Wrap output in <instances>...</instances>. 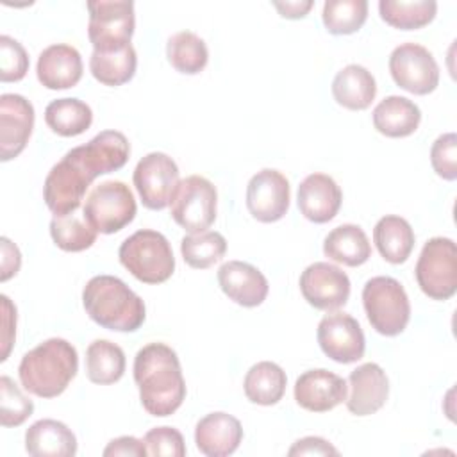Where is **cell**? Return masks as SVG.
Here are the masks:
<instances>
[{
	"label": "cell",
	"mask_w": 457,
	"mask_h": 457,
	"mask_svg": "<svg viewBox=\"0 0 457 457\" xmlns=\"http://www.w3.org/2000/svg\"><path fill=\"white\" fill-rule=\"evenodd\" d=\"M134 382L143 409L157 418L173 414L186 398V380L173 348L148 343L134 357Z\"/></svg>",
	"instance_id": "cell-1"
},
{
	"label": "cell",
	"mask_w": 457,
	"mask_h": 457,
	"mask_svg": "<svg viewBox=\"0 0 457 457\" xmlns=\"http://www.w3.org/2000/svg\"><path fill=\"white\" fill-rule=\"evenodd\" d=\"M77 371V348L62 337H50L39 343L21 357L18 366L21 386L39 398L62 395Z\"/></svg>",
	"instance_id": "cell-2"
},
{
	"label": "cell",
	"mask_w": 457,
	"mask_h": 457,
	"mask_svg": "<svg viewBox=\"0 0 457 457\" xmlns=\"http://www.w3.org/2000/svg\"><path fill=\"white\" fill-rule=\"evenodd\" d=\"M86 314L100 327L114 332H136L146 318V307L121 278L96 275L82 289Z\"/></svg>",
	"instance_id": "cell-3"
},
{
	"label": "cell",
	"mask_w": 457,
	"mask_h": 457,
	"mask_svg": "<svg viewBox=\"0 0 457 457\" xmlns=\"http://www.w3.org/2000/svg\"><path fill=\"white\" fill-rule=\"evenodd\" d=\"M120 262L143 284H162L175 271V257L164 234L141 228L129 236L118 250Z\"/></svg>",
	"instance_id": "cell-4"
},
{
	"label": "cell",
	"mask_w": 457,
	"mask_h": 457,
	"mask_svg": "<svg viewBox=\"0 0 457 457\" xmlns=\"http://www.w3.org/2000/svg\"><path fill=\"white\" fill-rule=\"evenodd\" d=\"M98 175L87 166L79 148L68 150L59 162H55L43 184V200L54 216L75 212L87 187Z\"/></svg>",
	"instance_id": "cell-5"
},
{
	"label": "cell",
	"mask_w": 457,
	"mask_h": 457,
	"mask_svg": "<svg viewBox=\"0 0 457 457\" xmlns=\"http://www.w3.org/2000/svg\"><path fill=\"white\" fill-rule=\"evenodd\" d=\"M362 305L370 325L387 337L402 334L411 320L409 296L393 277L370 278L362 287Z\"/></svg>",
	"instance_id": "cell-6"
},
{
	"label": "cell",
	"mask_w": 457,
	"mask_h": 457,
	"mask_svg": "<svg viewBox=\"0 0 457 457\" xmlns=\"http://www.w3.org/2000/svg\"><path fill=\"white\" fill-rule=\"evenodd\" d=\"M136 212L130 187L121 180H105L87 193L82 216L96 232L116 234L136 218Z\"/></svg>",
	"instance_id": "cell-7"
},
{
	"label": "cell",
	"mask_w": 457,
	"mask_h": 457,
	"mask_svg": "<svg viewBox=\"0 0 457 457\" xmlns=\"http://www.w3.org/2000/svg\"><path fill=\"white\" fill-rule=\"evenodd\" d=\"M420 289L432 300H450L457 291V246L450 237L428 239L414 268Z\"/></svg>",
	"instance_id": "cell-8"
},
{
	"label": "cell",
	"mask_w": 457,
	"mask_h": 457,
	"mask_svg": "<svg viewBox=\"0 0 457 457\" xmlns=\"http://www.w3.org/2000/svg\"><path fill=\"white\" fill-rule=\"evenodd\" d=\"M87 36L96 52H112L130 45L136 29L134 4L130 0L87 2Z\"/></svg>",
	"instance_id": "cell-9"
},
{
	"label": "cell",
	"mask_w": 457,
	"mask_h": 457,
	"mask_svg": "<svg viewBox=\"0 0 457 457\" xmlns=\"http://www.w3.org/2000/svg\"><path fill=\"white\" fill-rule=\"evenodd\" d=\"M218 193L214 184L202 175L182 179L170 202L173 221L189 234L207 230L216 220Z\"/></svg>",
	"instance_id": "cell-10"
},
{
	"label": "cell",
	"mask_w": 457,
	"mask_h": 457,
	"mask_svg": "<svg viewBox=\"0 0 457 457\" xmlns=\"http://www.w3.org/2000/svg\"><path fill=\"white\" fill-rule=\"evenodd\" d=\"M136 191L146 209L162 211L170 205L180 182L177 162L164 152H150L134 168Z\"/></svg>",
	"instance_id": "cell-11"
},
{
	"label": "cell",
	"mask_w": 457,
	"mask_h": 457,
	"mask_svg": "<svg viewBox=\"0 0 457 457\" xmlns=\"http://www.w3.org/2000/svg\"><path fill=\"white\" fill-rule=\"evenodd\" d=\"M389 73L395 84L412 95H428L439 84V66L428 48L402 43L389 55Z\"/></svg>",
	"instance_id": "cell-12"
},
{
	"label": "cell",
	"mask_w": 457,
	"mask_h": 457,
	"mask_svg": "<svg viewBox=\"0 0 457 457\" xmlns=\"http://www.w3.org/2000/svg\"><path fill=\"white\" fill-rule=\"evenodd\" d=\"M316 337L321 352L339 364L361 361L366 350V339L359 321L346 312L334 311L323 316L318 323Z\"/></svg>",
	"instance_id": "cell-13"
},
{
	"label": "cell",
	"mask_w": 457,
	"mask_h": 457,
	"mask_svg": "<svg viewBox=\"0 0 457 457\" xmlns=\"http://www.w3.org/2000/svg\"><path fill=\"white\" fill-rule=\"evenodd\" d=\"M291 200L287 177L273 168L257 171L246 186V209L261 223H273L286 216Z\"/></svg>",
	"instance_id": "cell-14"
},
{
	"label": "cell",
	"mask_w": 457,
	"mask_h": 457,
	"mask_svg": "<svg viewBox=\"0 0 457 457\" xmlns=\"http://www.w3.org/2000/svg\"><path fill=\"white\" fill-rule=\"evenodd\" d=\"M302 296L320 311H337L350 298L348 275L330 262L309 264L298 280Z\"/></svg>",
	"instance_id": "cell-15"
},
{
	"label": "cell",
	"mask_w": 457,
	"mask_h": 457,
	"mask_svg": "<svg viewBox=\"0 0 457 457\" xmlns=\"http://www.w3.org/2000/svg\"><path fill=\"white\" fill-rule=\"evenodd\" d=\"M34 105L21 95L4 93L0 96V161L18 157L34 129Z\"/></svg>",
	"instance_id": "cell-16"
},
{
	"label": "cell",
	"mask_w": 457,
	"mask_h": 457,
	"mask_svg": "<svg viewBox=\"0 0 457 457\" xmlns=\"http://www.w3.org/2000/svg\"><path fill=\"white\" fill-rule=\"evenodd\" d=\"M346 380L325 368L303 371L293 389L296 403L311 412L332 411L346 400Z\"/></svg>",
	"instance_id": "cell-17"
},
{
	"label": "cell",
	"mask_w": 457,
	"mask_h": 457,
	"mask_svg": "<svg viewBox=\"0 0 457 457\" xmlns=\"http://www.w3.org/2000/svg\"><path fill=\"white\" fill-rule=\"evenodd\" d=\"M346 386V409L355 416H370L380 411L389 396V380L377 362H364L350 371Z\"/></svg>",
	"instance_id": "cell-18"
},
{
	"label": "cell",
	"mask_w": 457,
	"mask_h": 457,
	"mask_svg": "<svg viewBox=\"0 0 457 457\" xmlns=\"http://www.w3.org/2000/svg\"><path fill=\"white\" fill-rule=\"evenodd\" d=\"M341 202L343 191L330 175L311 173L298 186V209L312 223H327L336 218Z\"/></svg>",
	"instance_id": "cell-19"
},
{
	"label": "cell",
	"mask_w": 457,
	"mask_h": 457,
	"mask_svg": "<svg viewBox=\"0 0 457 457\" xmlns=\"http://www.w3.org/2000/svg\"><path fill=\"white\" fill-rule=\"evenodd\" d=\"M218 284L228 300L243 307L261 305L270 291L262 271L243 261L223 262L218 270Z\"/></svg>",
	"instance_id": "cell-20"
},
{
	"label": "cell",
	"mask_w": 457,
	"mask_h": 457,
	"mask_svg": "<svg viewBox=\"0 0 457 457\" xmlns=\"http://www.w3.org/2000/svg\"><path fill=\"white\" fill-rule=\"evenodd\" d=\"M84 64L79 50L66 43L46 46L36 64V75L46 89H70L82 79Z\"/></svg>",
	"instance_id": "cell-21"
},
{
	"label": "cell",
	"mask_w": 457,
	"mask_h": 457,
	"mask_svg": "<svg viewBox=\"0 0 457 457\" xmlns=\"http://www.w3.org/2000/svg\"><path fill=\"white\" fill-rule=\"evenodd\" d=\"M243 441V427L237 418L227 412H211L195 427L196 448L207 457L232 455Z\"/></svg>",
	"instance_id": "cell-22"
},
{
	"label": "cell",
	"mask_w": 457,
	"mask_h": 457,
	"mask_svg": "<svg viewBox=\"0 0 457 457\" xmlns=\"http://www.w3.org/2000/svg\"><path fill=\"white\" fill-rule=\"evenodd\" d=\"M25 450L32 457H73L77 437L62 421L45 418L27 428Z\"/></svg>",
	"instance_id": "cell-23"
},
{
	"label": "cell",
	"mask_w": 457,
	"mask_h": 457,
	"mask_svg": "<svg viewBox=\"0 0 457 457\" xmlns=\"http://www.w3.org/2000/svg\"><path fill=\"white\" fill-rule=\"evenodd\" d=\"M373 127L386 137H407L416 132L421 121L420 107L407 96L391 95L380 100L373 112Z\"/></svg>",
	"instance_id": "cell-24"
},
{
	"label": "cell",
	"mask_w": 457,
	"mask_h": 457,
	"mask_svg": "<svg viewBox=\"0 0 457 457\" xmlns=\"http://www.w3.org/2000/svg\"><path fill=\"white\" fill-rule=\"evenodd\" d=\"M377 95V82L371 71L361 64H348L332 80L334 100L350 111H364Z\"/></svg>",
	"instance_id": "cell-25"
},
{
	"label": "cell",
	"mask_w": 457,
	"mask_h": 457,
	"mask_svg": "<svg viewBox=\"0 0 457 457\" xmlns=\"http://www.w3.org/2000/svg\"><path fill=\"white\" fill-rule=\"evenodd\" d=\"M79 148L98 177L123 168L130 155V143L120 130H102Z\"/></svg>",
	"instance_id": "cell-26"
},
{
	"label": "cell",
	"mask_w": 457,
	"mask_h": 457,
	"mask_svg": "<svg viewBox=\"0 0 457 457\" xmlns=\"http://www.w3.org/2000/svg\"><path fill=\"white\" fill-rule=\"evenodd\" d=\"M323 253L334 262L355 268L371 257V245L359 225L343 223L325 236Z\"/></svg>",
	"instance_id": "cell-27"
},
{
	"label": "cell",
	"mask_w": 457,
	"mask_h": 457,
	"mask_svg": "<svg viewBox=\"0 0 457 457\" xmlns=\"http://www.w3.org/2000/svg\"><path fill=\"white\" fill-rule=\"evenodd\" d=\"M414 230L411 223L396 214L382 216L373 228V243L380 257L391 264H402L414 248Z\"/></svg>",
	"instance_id": "cell-28"
},
{
	"label": "cell",
	"mask_w": 457,
	"mask_h": 457,
	"mask_svg": "<svg viewBox=\"0 0 457 457\" xmlns=\"http://www.w3.org/2000/svg\"><path fill=\"white\" fill-rule=\"evenodd\" d=\"M287 386L286 371L271 361L253 364L243 380L245 396L257 405H275L282 400Z\"/></svg>",
	"instance_id": "cell-29"
},
{
	"label": "cell",
	"mask_w": 457,
	"mask_h": 457,
	"mask_svg": "<svg viewBox=\"0 0 457 457\" xmlns=\"http://www.w3.org/2000/svg\"><path fill=\"white\" fill-rule=\"evenodd\" d=\"M125 353L121 346L109 339H95L86 348V375L89 382L109 386L125 373Z\"/></svg>",
	"instance_id": "cell-30"
},
{
	"label": "cell",
	"mask_w": 457,
	"mask_h": 457,
	"mask_svg": "<svg viewBox=\"0 0 457 457\" xmlns=\"http://www.w3.org/2000/svg\"><path fill=\"white\" fill-rule=\"evenodd\" d=\"M137 68V54L130 45L112 50V52H96L93 50L89 57V71L91 75L104 86H121L127 84Z\"/></svg>",
	"instance_id": "cell-31"
},
{
	"label": "cell",
	"mask_w": 457,
	"mask_h": 457,
	"mask_svg": "<svg viewBox=\"0 0 457 457\" xmlns=\"http://www.w3.org/2000/svg\"><path fill=\"white\" fill-rule=\"evenodd\" d=\"M45 121L52 132L62 137H73L91 127L93 111L79 98H57L46 105Z\"/></svg>",
	"instance_id": "cell-32"
},
{
	"label": "cell",
	"mask_w": 457,
	"mask_h": 457,
	"mask_svg": "<svg viewBox=\"0 0 457 457\" xmlns=\"http://www.w3.org/2000/svg\"><path fill=\"white\" fill-rule=\"evenodd\" d=\"M166 57L179 73L196 75L207 66L209 50L198 34L191 30H180L168 39Z\"/></svg>",
	"instance_id": "cell-33"
},
{
	"label": "cell",
	"mask_w": 457,
	"mask_h": 457,
	"mask_svg": "<svg viewBox=\"0 0 457 457\" xmlns=\"http://www.w3.org/2000/svg\"><path fill=\"white\" fill-rule=\"evenodd\" d=\"M380 18L400 30H416L428 25L437 12V2L434 0H416V2H378Z\"/></svg>",
	"instance_id": "cell-34"
},
{
	"label": "cell",
	"mask_w": 457,
	"mask_h": 457,
	"mask_svg": "<svg viewBox=\"0 0 457 457\" xmlns=\"http://www.w3.org/2000/svg\"><path fill=\"white\" fill-rule=\"evenodd\" d=\"M227 252V239L216 230L187 234L180 239V253L184 262L195 270H207L221 261Z\"/></svg>",
	"instance_id": "cell-35"
},
{
	"label": "cell",
	"mask_w": 457,
	"mask_h": 457,
	"mask_svg": "<svg viewBox=\"0 0 457 457\" xmlns=\"http://www.w3.org/2000/svg\"><path fill=\"white\" fill-rule=\"evenodd\" d=\"M96 230L89 227V223L79 214H64L54 216L50 221V236L57 248L64 252H82L95 245Z\"/></svg>",
	"instance_id": "cell-36"
},
{
	"label": "cell",
	"mask_w": 457,
	"mask_h": 457,
	"mask_svg": "<svg viewBox=\"0 0 457 457\" xmlns=\"http://www.w3.org/2000/svg\"><path fill=\"white\" fill-rule=\"evenodd\" d=\"M368 18L366 0H327L321 20L325 29L334 36L357 32Z\"/></svg>",
	"instance_id": "cell-37"
},
{
	"label": "cell",
	"mask_w": 457,
	"mask_h": 457,
	"mask_svg": "<svg viewBox=\"0 0 457 457\" xmlns=\"http://www.w3.org/2000/svg\"><path fill=\"white\" fill-rule=\"evenodd\" d=\"M34 412L32 400L7 375L0 377V423L2 427H20Z\"/></svg>",
	"instance_id": "cell-38"
},
{
	"label": "cell",
	"mask_w": 457,
	"mask_h": 457,
	"mask_svg": "<svg viewBox=\"0 0 457 457\" xmlns=\"http://www.w3.org/2000/svg\"><path fill=\"white\" fill-rule=\"evenodd\" d=\"M29 71V55L20 41L2 34L0 36V80L18 82Z\"/></svg>",
	"instance_id": "cell-39"
},
{
	"label": "cell",
	"mask_w": 457,
	"mask_h": 457,
	"mask_svg": "<svg viewBox=\"0 0 457 457\" xmlns=\"http://www.w3.org/2000/svg\"><path fill=\"white\" fill-rule=\"evenodd\" d=\"M430 164L445 180L457 179V136L455 132L441 134L430 148Z\"/></svg>",
	"instance_id": "cell-40"
},
{
	"label": "cell",
	"mask_w": 457,
	"mask_h": 457,
	"mask_svg": "<svg viewBox=\"0 0 457 457\" xmlns=\"http://www.w3.org/2000/svg\"><path fill=\"white\" fill-rule=\"evenodd\" d=\"M143 443L148 455H164V457H184L186 445L182 434L173 427H155L150 428Z\"/></svg>",
	"instance_id": "cell-41"
},
{
	"label": "cell",
	"mask_w": 457,
	"mask_h": 457,
	"mask_svg": "<svg viewBox=\"0 0 457 457\" xmlns=\"http://www.w3.org/2000/svg\"><path fill=\"white\" fill-rule=\"evenodd\" d=\"M2 300V355L0 361L4 362L9 357V352L12 348L14 337H16V307L12 305V302L9 300L7 295L0 296Z\"/></svg>",
	"instance_id": "cell-42"
},
{
	"label": "cell",
	"mask_w": 457,
	"mask_h": 457,
	"mask_svg": "<svg viewBox=\"0 0 457 457\" xmlns=\"http://www.w3.org/2000/svg\"><path fill=\"white\" fill-rule=\"evenodd\" d=\"M102 453H104V457H118V455L143 457V455H148L143 439H137L134 436H121V437L109 441Z\"/></svg>",
	"instance_id": "cell-43"
},
{
	"label": "cell",
	"mask_w": 457,
	"mask_h": 457,
	"mask_svg": "<svg viewBox=\"0 0 457 457\" xmlns=\"http://www.w3.org/2000/svg\"><path fill=\"white\" fill-rule=\"evenodd\" d=\"M0 280L7 282L20 271L21 253L9 237H0Z\"/></svg>",
	"instance_id": "cell-44"
},
{
	"label": "cell",
	"mask_w": 457,
	"mask_h": 457,
	"mask_svg": "<svg viewBox=\"0 0 457 457\" xmlns=\"http://www.w3.org/2000/svg\"><path fill=\"white\" fill-rule=\"evenodd\" d=\"M287 455H339V450L327 439L318 436H307L298 439L287 452Z\"/></svg>",
	"instance_id": "cell-45"
},
{
	"label": "cell",
	"mask_w": 457,
	"mask_h": 457,
	"mask_svg": "<svg viewBox=\"0 0 457 457\" xmlns=\"http://www.w3.org/2000/svg\"><path fill=\"white\" fill-rule=\"evenodd\" d=\"M314 5L312 0H293V2H273V7L280 12V16L289 20L303 18L311 7Z\"/></svg>",
	"instance_id": "cell-46"
}]
</instances>
